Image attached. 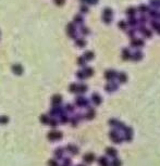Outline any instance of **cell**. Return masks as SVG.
<instances>
[{
  "label": "cell",
  "mask_w": 160,
  "mask_h": 166,
  "mask_svg": "<svg viewBox=\"0 0 160 166\" xmlns=\"http://www.w3.org/2000/svg\"><path fill=\"white\" fill-rule=\"evenodd\" d=\"M9 121V118L7 116H1L0 117V124H7Z\"/></svg>",
  "instance_id": "cell-45"
},
{
  "label": "cell",
  "mask_w": 160,
  "mask_h": 166,
  "mask_svg": "<svg viewBox=\"0 0 160 166\" xmlns=\"http://www.w3.org/2000/svg\"><path fill=\"white\" fill-rule=\"evenodd\" d=\"M75 104L77 106H79V107H88L89 106L88 105L89 104V101L85 97L79 96V97H77L76 99H75Z\"/></svg>",
  "instance_id": "cell-5"
},
{
  "label": "cell",
  "mask_w": 160,
  "mask_h": 166,
  "mask_svg": "<svg viewBox=\"0 0 160 166\" xmlns=\"http://www.w3.org/2000/svg\"><path fill=\"white\" fill-rule=\"evenodd\" d=\"M95 116H96V111H95V109L88 106V107H87V112H86V114H85V118H86V120H93Z\"/></svg>",
  "instance_id": "cell-16"
},
{
  "label": "cell",
  "mask_w": 160,
  "mask_h": 166,
  "mask_svg": "<svg viewBox=\"0 0 160 166\" xmlns=\"http://www.w3.org/2000/svg\"><path fill=\"white\" fill-rule=\"evenodd\" d=\"M149 3H150V6L152 8H155V9H159L160 8V0H150Z\"/></svg>",
  "instance_id": "cell-32"
},
{
  "label": "cell",
  "mask_w": 160,
  "mask_h": 166,
  "mask_svg": "<svg viewBox=\"0 0 160 166\" xmlns=\"http://www.w3.org/2000/svg\"><path fill=\"white\" fill-rule=\"evenodd\" d=\"M49 125L51 126V127H57V125H58V121L56 120V118H50V122H49Z\"/></svg>",
  "instance_id": "cell-41"
},
{
  "label": "cell",
  "mask_w": 160,
  "mask_h": 166,
  "mask_svg": "<svg viewBox=\"0 0 160 166\" xmlns=\"http://www.w3.org/2000/svg\"><path fill=\"white\" fill-rule=\"evenodd\" d=\"M117 79H118L119 84H125V82L127 81V75L124 73V72H121V73H118Z\"/></svg>",
  "instance_id": "cell-20"
},
{
  "label": "cell",
  "mask_w": 160,
  "mask_h": 166,
  "mask_svg": "<svg viewBox=\"0 0 160 166\" xmlns=\"http://www.w3.org/2000/svg\"><path fill=\"white\" fill-rule=\"evenodd\" d=\"M76 75H77V78H78V79H81V80H84V79L87 77L84 71H79V72H77V74H76Z\"/></svg>",
  "instance_id": "cell-37"
},
{
  "label": "cell",
  "mask_w": 160,
  "mask_h": 166,
  "mask_svg": "<svg viewBox=\"0 0 160 166\" xmlns=\"http://www.w3.org/2000/svg\"><path fill=\"white\" fill-rule=\"evenodd\" d=\"M40 121H41V123H44V124H49V122H50V117L47 116V115H41Z\"/></svg>",
  "instance_id": "cell-39"
},
{
  "label": "cell",
  "mask_w": 160,
  "mask_h": 166,
  "mask_svg": "<svg viewBox=\"0 0 160 166\" xmlns=\"http://www.w3.org/2000/svg\"><path fill=\"white\" fill-rule=\"evenodd\" d=\"M132 58V53L129 48H123V50H122V59H123L124 61H129L131 60Z\"/></svg>",
  "instance_id": "cell-19"
},
{
  "label": "cell",
  "mask_w": 160,
  "mask_h": 166,
  "mask_svg": "<svg viewBox=\"0 0 160 166\" xmlns=\"http://www.w3.org/2000/svg\"><path fill=\"white\" fill-rule=\"evenodd\" d=\"M84 72H85V74H86L87 77H90V76L94 75V70L92 69V67H85Z\"/></svg>",
  "instance_id": "cell-35"
},
{
  "label": "cell",
  "mask_w": 160,
  "mask_h": 166,
  "mask_svg": "<svg viewBox=\"0 0 160 166\" xmlns=\"http://www.w3.org/2000/svg\"><path fill=\"white\" fill-rule=\"evenodd\" d=\"M87 86L85 85V84H79V85H77V92L78 93H85L87 91Z\"/></svg>",
  "instance_id": "cell-28"
},
{
  "label": "cell",
  "mask_w": 160,
  "mask_h": 166,
  "mask_svg": "<svg viewBox=\"0 0 160 166\" xmlns=\"http://www.w3.org/2000/svg\"><path fill=\"white\" fill-rule=\"evenodd\" d=\"M69 121H70V117H69L66 113H62L61 115H60V122H61L62 124H66V123H68Z\"/></svg>",
  "instance_id": "cell-30"
},
{
  "label": "cell",
  "mask_w": 160,
  "mask_h": 166,
  "mask_svg": "<svg viewBox=\"0 0 160 166\" xmlns=\"http://www.w3.org/2000/svg\"><path fill=\"white\" fill-rule=\"evenodd\" d=\"M105 152H106V156H108V157L114 159V157H117V155H118V151H117L114 148H111V147L107 148Z\"/></svg>",
  "instance_id": "cell-14"
},
{
  "label": "cell",
  "mask_w": 160,
  "mask_h": 166,
  "mask_svg": "<svg viewBox=\"0 0 160 166\" xmlns=\"http://www.w3.org/2000/svg\"><path fill=\"white\" fill-rule=\"evenodd\" d=\"M70 91L73 92V93L77 92V85H76V84H72V85L70 86Z\"/></svg>",
  "instance_id": "cell-42"
},
{
  "label": "cell",
  "mask_w": 160,
  "mask_h": 166,
  "mask_svg": "<svg viewBox=\"0 0 160 166\" xmlns=\"http://www.w3.org/2000/svg\"><path fill=\"white\" fill-rule=\"evenodd\" d=\"M117 76H118V72H115L113 70H109L105 72V78L109 81H113L117 78Z\"/></svg>",
  "instance_id": "cell-8"
},
{
  "label": "cell",
  "mask_w": 160,
  "mask_h": 166,
  "mask_svg": "<svg viewBox=\"0 0 160 166\" xmlns=\"http://www.w3.org/2000/svg\"><path fill=\"white\" fill-rule=\"evenodd\" d=\"M137 11L141 12V14H146L149 11V8H148V6H146V4H143L142 3V4H140V6H138Z\"/></svg>",
  "instance_id": "cell-24"
},
{
  "label": "cell",
  "mask_w": 160,
  "mask_h": 166,
  "mask_svg": "<svg viewBox=\"0 0 160 166\" xmlns=\"http://www.w3.org/2000/svg\"><path fill=\"white\" fill-rule=\"evenodd\" d=\"M127 26H129V24H127V22H125L124 20L119 21V23H118V27H119L121 30H127Z\"/></svg>",
  "instance_id": "cell-27"
},
{
  "label": "cell",
  "mask_w": 160,
  "mask_h": 166,
  "mask_svg": "<svg viewBox=\"0 0 160 166\" xmlns=\"http://www.w3.org/2000/svg\"><path fill=\"white\" fill-rule=\"evenodd\" d=\"M138 32H140L145 38H151V37H152V32H151V29L147 28L145 25H141L140 28H138Z\"/></svg>",
  "instance_id": "cell-6"
},
{
  "label": "cell",
  "mask_w": 160,
  "mask_h": 166,
  "mask_svg": "<svg viewBox=\"0 0 160 166\" xmlns=\"http://www.w3.org/2000/svg\"><path fill=\"white\" fill-rule=\"evenodd\" d=\"M47 138L50 140V141H58L62 138V132L60 131H50L48 132L47 135Z\"/></svg>",
  "instance_id": "cell-7"
},
{
  "label": "cell",
  "mask_w": 160,
  "mask_h": 166,
  "mask_svg": "<svg viewBox=\"0 0 160 166\" xmlns=\"http://www.w3.org/2000/svg\"><path fill=\"white\" fill-rule=\"evenodd\" d=\"M66 152V150L64 149H62V148H57L55 150V159L57 160H61L63 159V154H64Z\"/></svg>",
  "instance_id": "cell-21"
},
{
  "label": "cell",
  "mask_w": 160,
  "mask_h": 166,
  "mask_svg": "<svg viewBox=\"0 0 160 166\" xmlns=\"http://www.w3.org/2000/svg\"><path fill=\"white\" fill-rule=\"evenodd\" d=\"M81 32H82V34H84V35H87V34H89V29L87 28V27H82L81 28Z\"/></svg>",
  "instance_id": "cell-47"
},
{
  "label": "cell",
  "mask_w": 160,
  "mask_h": 166,
  "mask_svg": "<svg viewBox=\"0 0 160 166\" xmlns=\"http://www.w3.org/2000/svg\"><path fill=\"white\" fill-rule=\"evenodd\" d=\"M135 34H136V29L134 27H132L131 29H127V35H129L131 38L135 37Z\"/></svg>",
  "instance_id": "cell-38"
},
{
  "label": "cell",
  "mask_w": 160,
  "mask_h": 166,
  "mask_svg": "<svg viewBox=\"0 0 160 166\" xmlns=\"http://www.w3.org/2000/svg\"><path fill=\"white\" fill-rule=\"evenodd\" d=\"M138 22H140L141 25H146L148 23V18L146 16L145 14H142L141 15V18L138 19Z\"/></svg>",
  "instance_id": "cell-29"
},
{
  "label": "cell",
  "mask_w": 160,
  "mask_h": 166,
  "mask_svg": "<svg viewBox=\"0 0 160 166\" xmlns=\"http://www.w3.org/2000/svg\"><path fill=\"white\" fill-rule=\"evenodd\" d=\"M85 45H86L85 39H83V38H77L76 39V46L78 47V48H83V47H85Z\"/></svg>",
  "instance_id": "cell-31"
},
{
  "label": "cell",
  "mask_w": 160,
  "mask_h": 166,
  "mask_svg": "<svg viewBox=\"0 0 160 166\" xmlns=\"http://www.w3.org/2000/svg\"><path fill=\"white\" fill-rule=\"evenodd\" d=\"M64 150H66V152H68L71 155L78 154V148L76 146H74V144H68V146L64 148Z\"/></svg>",
  "instance_id": "cell-11"
},
{
  "label": "cell",
  "mask_w": 160,
  "mask_h": 166,
  "mask_svg": "<svg viewBox=\"0 0 160 166\" xmlns=\"http://www.w3.org/2000/svg\"><path fill=\"white\" fill-rule=\"evenodd\" d=\"M63 163L68 164V165H71L72 164V160L70 157H63Z\"/></svg>",
  "instance_id": "cell-46"
},
{
  "label": "cell",
  "mask_w": 160,
  "mask_h": 166,
  "mask_svg": "<svg viewBox=\"0 0 160 166\" xmlns=\"http://www.w3.org/2000/svg\"><path fill=\"white\" fill-rule=\"evenodd\" d=\"M95 160H96V156H95V154L92 153V152H88L86 154H84V156H83V161L86 164H92Z\"/></svg>",
  "instance_id": "cell-13"
},
{
  "label": "cell",
  "mask_w": 160,
  "mask_h": 166,
  "mask_svg": "<svg viewBox=\"0 0 160 166\" xmlns=\"http://www.w3.org/2000/svg\"><path fill=\"white\" fill-rule=\"evenodd\" d=\"M159 20H160V14H159Z\"/></svg>",
  "instance_id": "cell-52"
},
{
  "label": "cell",
  "mask_w": 160,
  "mask_h": 166,
  "mask_svg": "<svg viewBox=\"0 0 160 166\" xmlns=\"http://www.w3.org/2000/svg\"><path fill=\"white\" fill-rule=\"evenodd\" d=\"M90 100H92V102L95 105H100L101 102H103V98H101V96L99 95V93L95 92L92 95V97H90Z\"/></svg>",
  "instance_id": "cell-12"
},
{
  "label": "cell",
  "mask_w": 160,
  "mask_h": 166,
  "mask_svg": "<svg viewBox=\"0 0 160 166\" xmlns=\"http://www.w3.org/2000/svg\"><path fill=\"white\" fill-rule=\"evenodd\" d=\"M142 59H143V53H142V51L136 50V51H134V52L132 53V58H131V60H133L134 62H138V61H141Z\"/></svg>",
  "instance_id": "cell-18"
},
{
  "label": "cell",
  "mask_w": 160,
  "mask_h": 166,
  "mask_svg": "<svg viewBox=\"0 0 160 166\" xmlns=\"http://www.w3.org/2000/svg\"><path fill=\"white\" fill-rule=\"evenodd\" d=\"M159 14H160V12L155 8L149 9V11H148V15H149V18H150L151 20H158L159 19Z\"/></svg>",
  "instance_id": "cell-17"
},
{
  "label": "cell",
  "mask_w": 160,
  "mask_h": 166,
  "mask_svg": "<svg viewBox=\"0 0 160 166\" xmlns=\"http://www.w3.org/2000/svg\"><path fill=\"white\" fill-rule=\"evenodd\" d=\"M109 138L115 144H120L123 141V137L119 134V130H117V129H112V130L109 131Z\"/></svg>",
  "instance_id": "cell-1"
},
{
  "label": "cell",
  "mask_w": 160,
  "mask_h": 166,
  "mask_svg": "<svg viewBox=\"0 0 160 166\" xmlns=\"http://www.w3.org/2000/svg\"><path fill=\"white\" fill-rule=\"evenodd\" d=\"M108 124H109V126H111L113 129H117V130H123L124 129V127H125V125L122 122H120L119 120H117V118H111V120H109V122H108Z\"/></svg>",
  "instance_id": "cell-3"
},
{
  "label": "cell",
  "mask_w": 160,
  "mask_h": 166,
  "mask_svg": "<svg viewBox=\"0 0 160 166\" xmlns=\"http://www.w3.org/2000/svg\"><path fill=\"white\" fill-rule=\"evenodd\" d=\"M122 131H123V136H122V137H123L124 141H126V142L132 141V139H133V129L131 127L125 126Z\"/></svg>",
  "instance_id": "cell-4"
},
{
  "label": "cell",
  "mask_w": 160,
  "mask_h": 166,
  "mask_svg": "<svg viewBox=\"0 0 160 166\" xmlns=\"http://www.w3.org/2000/svg\"><path fill=\"white\" fill-rule=\"evenodd\" d=\"M149 23H150L151 28L157 34L160 35V22H159V21H157V20H151V21H149Z\"/></svg>",
  "instance_id": "cell-15"
},
{
  "label": "cell",
  "mask_w": 160,
  "mask_h": 166,
  "mask_svg": "<svg viewBox=\"0 0 160 166\" xmlns=\"http://www.w3.org/2000/svg\"><path fill=\"white\" fill-rule=\"evenodd\" d=\"M61 166H71V165H68V164H64V163H63Z\"/></svg>",
  "instance_id": "cell-50"
},
{
  "label": "cell",
  "mask_w": 160,
  "mask_h": 166,
  "mask_svg": "<svg viewBox=\"0 0 160 166\" xmlns=\"http://www.w3.org/2000/svg\"><path fill=\"white\" fill-rule=\"evenodd\" d=\"M108 156H100L97 161H98V165L99 166H110V163L108 159H107Z\"/></svg>",
  "instance_id": "cell-23"
},
{
  "label": "cell",
  "mask_w": 160,
  "mask_h": 166,
  "mask_svg": "<svg viewBox=\"0 0 160 166\" xmlns=\"http://www.w3.org/2000/svg\"><path fill=\"white\" fill-rule=\"evenodd\" d=\"M77 62H78V65L79 66H85V63H86V59H85L84 56H82V58H78Z\"/></svg>",
  "instance_id": "cell-40"
},
{
  "label": "cell",
  "mask_w": 160,
  "mask_h": 166,
  "mask_svg": "<svg viewBox=\"0 0 160 166\" xmlns=\"http://www.w3.org/2000/svg\"><path fill=\"white\" fill-rule=\"evenodd\" d=\"M85 2H86L87 4H96L98 2V0H86Z\"/></svg>",
  "instance_id": "cell-48"
},
{
  "label": "cell",
  "mask_w": 160,
  "mask_h": 166,
  "mask_svg": "<svg viewBox=\"0 0 160 166\" xmlns=\"http://www.w3.org/2000/svg\"><path fill=\"white\" fill-rule=\"evenodd\" d=\"M84 58L86 59V61L93 60L94 59V52H92V51H87V52L84 53Z\"/></svg>",
  "instance_id": "cell-34"
},
{
  "label": "cell",
  "mask_w": 160,
  "mask_h": 166,
  "mask_svg": "<svg viewBox=\"0 0 160 166\" xmlns=\"http://www.w3.org/2000/svg\"><path fill=\"white\" fill-rule=\"evenodd\" d=\"M77 166H86V165H84V164H79V165H77Z\"/></svg>",
  "instance_id": "cell-51"
},
{
  "label": "cell",
  "mask_w": 160,
  "mask_h": 166,
  "mask_svg": "<svg viewBox=\"0 0 160 166\" xmlns=\"http://www.w3.org/2000/svg\"><path fill=\"white\" fill-rule=\"evenodd\" d=\"M48 166H59V162L57 159H50L48 161Z\"/></svg>",
  "instance_id": "cell-36"
},
{
  "label": "cell",
  "mask_w": 160,
  "mask_h": 166,
  "mask_svg": "<svg viewBox=\"0 0 160 166\" xmlns=\"http://www.w3.org/2000/svg\"><path fill=\"white\" fill-rule=\"evenodd\" d=\"M64 110H66L67 112H73V111H74V106H73L72 104H67Z\"/></svg>",
  "instance_id": "cell-44"
},
{
  "label": "cell",
  "mask_w": 160,
  "mask_h": 166,
  "mask_svg": "<svg viewBox=\"0 0 160 166\" xmlns=\"http://www.w3.org/2000/svg\"><path fill=\"white\" fill-rule=\"evenodd\" d=\"M81 11H82L83 13H86V12L88 11V9H87V7L85 6V4H83V6L81 7Z\"/></svg>",
  "instance_id": "cell-49"
},
{
  "label": "cell",
  "mask_w": 160,
  "mask_h": 166,
  "mask_svg": "<svg viewBox=\"0 0 160 166\" xmlns=\"http://www.w3.org/2000/svg\"><path fill=\"white\" fill-rule=\"evenodd\" d=\"M145 45V41L141 38H136V37H133L131 38V46L133 48H142V47Z\"/></svg>",
  "instance_id": "cell-9"
},
{
  "label": "cell",
  "mask_w": 160,
  "mask_h": 166,
  "mask_svg": "<svg viewBox=\"0 0 160 166\" xmlns=\"http://www.w3.org/2000/svg\"><path fill=\"white\" fill-rule=\"evenodd\" d=\"M127 24H129V26H131V27H135L140 24V22H138V19H136L135 16H130L129 20H127Z\"/></svg>",
  "instance_id": "cell-22"
},
{
  "label": "cell",
  "mask_w": 160,
  "mask_h": 166,
  "mask_svg": "<svg viewBox=\"0 0 160 166\" xmlns=\"http://www.w3.org/2000/svg\"><path fill=\"white\" fill-rule=\"evenodd\" d=\"M119 89V84H117L114 81H109L108 84L105 86V90L108 92H113Z\"/></svg>",
  "instance_id": "cell-10"
},
{
  "label": "cell",
  "mask_w": 160,
  "mask_h": 166,
  "mask_svg": "<svg viewBox=\"0 0 160 166\" xmlns=\"http://www.w3.org/2000/svg\"><path fill=\"white\" fill-rule=\"evenodd\" d=\"M136 12H137V9H136V8H134V7H130V8H127V9H126V11H125L126 15H127L129 18H130V16H135Z\"/></svg>",
  "instance_id": "cell-25"
},
{
  "label": "cell",
  "mask_w": 160,
  "mask_h": 166,
  "mask_svg": "<svg viewBox=\"0 0 160 166\" xmlns=\"http://www.w3.org/2000/svg\"><path fill=\"white\" fill-rule=\"evenodd\" d=\"M74 21H75V23H77V24H82L83 23V18L81 16V15H76Z\"/></svg>",
  "instance_id": "cell-43"
},
{
  "label": "cell",
  "mask_w": 160,
  "mask_h": 166,
  "mask_svg": "<svg viewBox=\"0 0 160 166\" xmlns=\"http://www.w3.org/2000/svg\"><path fill=\"white\" fill-rule=\"evenodd\" d=\"M112 19H113V11L112 9L110 8H106L104 10V13H103V20L106 24H110L112 22Z\"/></svg>",
  "instance_id": "cell-2"
},
{
  "label": "cell",
  "mask_w": 160,
  "mask_h": 166,
  "mask_svg": "<svg viewBox=\"0 0 160 166\" xmlns=\"http://www.w3.org/2000/svg\"><path fill=\"white\" fill-rule=\"evenodd\" d=\"M110 166H122L121 160L118 159V157H114V159L112 160V162L110 163Z\"/></svg>",
  "instance_id": "cell-33"
},
{
  "label": "cell",
  "mask_w": 160,
  "mask_h": 166,
  "mask_svg": "<svg viewBox=\"0 0 160 166\" xmlns=\"http://www.w3.org/2000/svg\"><path fill=\"white\" fill-rule=\"evenodd\" d=\"M61 101H62L61 96H59V95L55 96V97L52 98V104H53V106H58V105H60Z\"/></svg>",
  "instance_id": "cell-26"
}]
</instances>
